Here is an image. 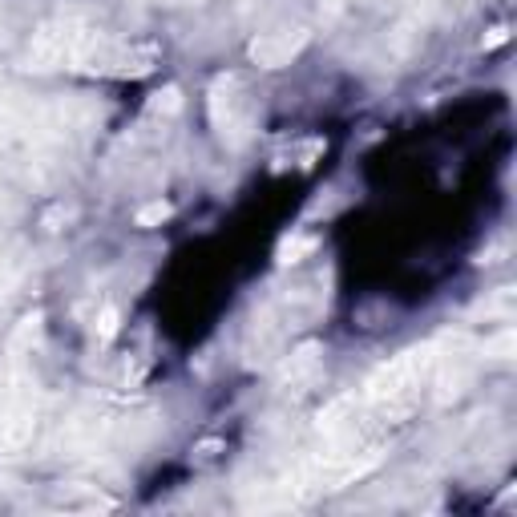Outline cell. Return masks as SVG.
Returning a JSON list of instances; mask_svg holds the SVG:
<instances>
[{
  "instance_id": "30bf717a",
  "label": "cell",
  "mask_w": 517,
  "mask_h": 517,
  "mask_svg": "<svg viewBox=\"0 0 517 517\" xmlns=\"http://www.w3.org/2000/svg\"><path fill=\"white\" fill-rule=\"evenodd\" d=\"M509 41V29H493L489 37H485V49H497V45H505Z\"/></svg>"
},
{
  "instance_id": "52a82bcc",
  "label": "cell",
  "mask_w": 517,
  "mask_h": 517,
  "mask_svg": "<svg viewBox=\"0 0 517 517\" xmlns=\"http://www.w3.org/2000/svg\"><path fill=\"white\" fill-rule=\"evenodd\" d=\"M166 219H170V202H162V198H158V202H146L142 211L134 215L138 227H158V223H166Z\"/></svg>"
},
{
  "instance_id": "3957f363",
  "label": "cell",
  "mask_w": 517,
  "mask_h": 517,
  "mask_svg": "<svg viewBox=\"0 0 517 517\" xmlns=\"http://www.w3.org/2000/svg\"><path fill=\"white\" fill-rule=\"evenodd\" d=\"M235 89V77H219L211 85V122L223 138H235L243 130V97Z\"/></svg>"
},
{
  "instance_id": "9c48e42d",
  "label": "cell",
  "mask_w": 517,
  "mask_h": 517,
  "mask_svg": "<svg viewBox=\"0 0 517 517\" xmlns=\"http://www.w3.org/2000/svg\"><path fill=\"white\" fill-rule=\"evenodd\" d=\"M118 320H122V316H118V307H106V312H101V316H97V332H101V336H106V340H110V336L118 332Z\"/></svg>"
},
{
  "instance_id": "ba28073f",
  "label": "cell",
  "mask_w": 517,
  "mask_h": 517,
  "mask_svg": "<svg viewBox=\"0 0 517 517\" xmlns=\"http://www.w3.org/2000/svg\"><path fill=\"white\" fill-rule=\"evenodd\" d=\"M320 154H324V138H312V142H303V146L287 150V158H295V166H299V170H307Z\"/></svg>"
},
{
  "instance_id": "5b68a950",
  "label": "cell",
  "mask_w": 517,
  "mask_h": 517,
  "mask_svg": "<svg viewBox=\"0 0 517 517\" xmlns=\"http://www.w3.org/2000/svg\"><path fill=\"white\" fill-rule=\"evenodd\" d=\"M320 364V344H303L299 352H291V360L283 364V380H299V376H307V372H312Z\"/></svg>"
},
{
  "instance_id": "8992f818",
  "label": "cell",
  "mask_w": 517,
  "mask_h": 517,
  "mask_svg": "<svg viewBox=\"0 0 517 517\" xmlns=\"http://www.w3.org/2000/svg\"><path fill=\"white\" fill-rule=\"evenodd\" d=\"M178 110H182V89L178 85H166V89L150 93V101H146V114H154V118H174Z\"/></svg>"
},
{
  "instance_id": "277c9868",
  "label": "cell",
  "mask_w": 517,
  "mask_h": 517,
  "mask_svg": "<svg viewBox=\"0 0 517 517\" xmlns=\"http://www.w3.org/2000/svg\"><path fill=\"white\" fill-rule=\"evenodd\" d=\"M316 247H320V243H316V235H307V231H291V235H283V243H279V251H275V263H279V267L303 263Z\"/></svg>"
},
{
  "instance_id": "7a4b0ae2",
  "label": "cell",
  "mask_w": 517,
  "mask_h": 517,
  "mask_svg": "<svg viewBox=\"0 0 517 517\" xmlns=\"http://www.w3.org/2000/svg\"><path fill=\"white\" fill-rule=\"evenodd\" d=\"M307 45V33L303 29H287V33H263L251 41V61L263 65V69H283L291 65Z\"/></svg>"
},
{
  "instance_id": "6da1fadb",
  "label": "cell",
  "mask_w": 517,
  "mask_h": 517,
  "mask_svg": "<svg viewBox=\"0 0 517 517\" xmlns=\"http://www.w3.org/2000/svg\"><path fill=\"white\" fill-rule=\"evenodd\" d=\"M33 429H37L33 400L13 396V400H9V408L0 412V453H5V457L25 453V445L33 441Z\"/></svg>"
}]
</instances>
